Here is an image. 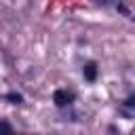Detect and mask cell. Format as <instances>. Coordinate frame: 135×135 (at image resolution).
Here are the masks:
<instances>
[{
	"mask_svg": "<svg viewBox=\"0 0 135 135\" xmlns=\"http://www.w3.org/2000/svg\"><path fill=\"white\" fill-rule=\"evenodd\" d=\"M133 105H135V95H129V97L120 103V112H122L127 118H131V116H133Z\"/></svg>",
	"mask_w": 135,
	"mask_h": 135,
	"instance_id": "7a4b0ae2",
	"label": "cell"
},
{
	"mask_svg": "<svg viewBox=\"0 0 135 135\" xmlns=\"http://www.w3.org/2000/svg\"><path fill=\"white\" fill-rule=\"evenodd\" d=\"M0 135H17L15 129H13V124L8 120H4V118H0Z\"/></svg>",
	"mask_w": 135,
	"mask_h": 135,
	"instance_id": "277c9868",
	"label": "cell"
},
{
	"mask_svg": "<svg viewBox=\"0 0 135 135\" xmlns=\"http://www.w3.org/2000/svg\"><path fill=\"white\" fill-rule=\"evenodd\" d=\"M82 74H84V78H86L89 82H95V78H97V65H95V63H86V65L82 68Z\"/></svg>",
	"mask_w": 135,
	"mask_h": 135,
	"instance_id": "3957f363",
	"label": "cell"
},
{
	"mask_svg": "<svg viewBox=\"0 0 135 135\" xmlns=\"http://www.w3.org/2000/svg\"><path fill=\"white\" fill-rule=\"evenodd\" d=\"M53 101H55L57 108H68V105L74 101V93L68 91V89H57V91L53 93Z\"/></svg>",
	"mask_w": 135,
	"mask_h": 135,
	"instance_id": "6da1fadb",
	"label": "cell"
},
{
	"mask_svg": "<svg viewBox=\"0 0 135 135\" xmlns=\"http://www.w3.org/2000/svg\"><path fill=\"white\" fill-rule=\"evenodd\" d=\"M4 99H8L11 103H23V97H21L19 93H6Z\"/></svg>",
	"mask_w": 135,
	"mask_h": 135,
	"instance_id": "8992f818",
	"label": "cell"
},
{
	"mask_svg": "<svg viewBox=\"0 0 135 135\" xmlns=\"http://www.w3.org/2000/svg\"><path fill=\"white\" fill-rule=\"evenodd\" d=\"M95 2H97V4H101V6H112V8L116 11V8L120 6V2H122V0H95Z\"/></svg>",
	"mask_w": 135,
	"mask_h": 135,
	"instance_id": "5b68a950",
	"label": "cell"
}]
</instances>
